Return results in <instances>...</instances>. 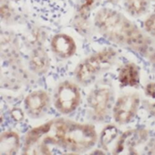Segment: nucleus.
I'll return each instance as SVG.
<instances>
[{"instance_id": "f257e3e1", "label": "nucleus", "mask_w": 155, "mask_h": 155, "mask_svg": "<svg viewBox=\"0 0 155 155\" xmlns=\"http://www.w3.org/2000/svg\"><path fill=\"white\" fill-rule=\"evenodd\" d=\"M97 141L93 125L65 119L51 120L26 134L24 154H51L50 145H57L73 152L84 153Z\"/></svg>"}, {"instance_id": "f03ea898", "label": "nucleus", "mask_w": 155, "mask_h": 155, "mask_svg": "<svg viewBox=\"0 0 155 155\" xmlns=\"http://www.w3.org/2000/svg\"><path fill=\"white\" fill-rule=\"evenodd\" d=\"M97 31L107 40L148 58L155 50L154 41L121 12L99 9L94 17Z\"/></svg>"}, {"instance_id": "7ed1b4c3", "label": "nucleus", "mask_w": 155, "mask_h": 155, "mask_svg": "<svg viewBox=\"0 0 155 155\" xmlns=\"http://www.w3.org/2000/svg\"><path fill=\"white\" fill-rule=\"evenodd\" d=\"M117 52L113 48H106L86 58L77 66L74 76L81 84H91L97 75L108 70L115 63Z\"/></svg>"}, {"instance_id": "20e7f679", "label": "nucleus", "mask_w": 155, "mask_h": 155, "mask_svg": "<svg viewBox=\"0 0 155 155\" xmlns=\"http://www.w3.org/2000/svg\"><path fill=\"white\" fill-rule=\"evenodd\" d=\"M87 102L92 117L97 121H103L107 118L113 108L114 91L108 86H97L90 92Z\"/></svg>"}, {"instance_id": "39448f33", "label": "nucleus", "mask_w": 155, "mask_h": 155, "mask_svg": "<svg viewBox=\"0 0 155 155\" xmlns=\"http://www.w3.org/2000/svg\"><path fill=\"white\" fill-rule=\"evenodd\" d=\"M81 103V93L77 85L65 81L57 87L54 95V107L62 114L74 112Z\"/></svg>"}, {"instance_id": "423d86ee", "label": "nucleus", "mask_w": 155, "mask_h": 155, "mask_svg": "<svg viewBox=\"0 0 155 155\" xmlns=\"http://www.w3.org/2000/svg\"><path fill=\"white\" fill-rule=\"evenodd\" d=\"M140 105L138 94L130 92L120 96L113 108V117L116 123L123 125L130 122L136 116Z\"/></svg>"}, {"instance_id": "0eeeda50", "label": "nucleus", "mask_w": 155, "mask_h": 155, "mask_svg": "<svg viewBox=\"0 0 155 155\" xmlns=\"http://www.w3.org/2000/svg\"><path fill=\"white\" fill-rule=\"evenodd\" d=\"M148 136L149 132L141 128L124 132L119 136L112 153L114 154H118L128 148V150H130V153H131V151H133L132 153H135L134 150H136L137 146L145 143L148 139Z\"/></svg>"}, {"instance_id": "6e6552de", "label": "nucleus", "mask_w": 155, "mask_h": 155, "mask_svg": "<svg viewBox=\"0 0 155 155\" xmlns=\"http://www.w3.org/2000/svg\"><path fill=\"white\" fill-rule=\"evenodd\" d=\"M51 98L46 91H35L26 97L24 100L25 109L28 114L32 118L43 116L50 107Z\"/></svg>"}, {"instance_id": "1a4fd4ad", "label": "nucleus", "mask_w": 155, "mask_h": 155, "mask_svg": "<svg viewBox=\"0 0 155 155\" xmlns=\"http://www.w3.org/2000/svg\"><path fill=\"white\" fill-rule=\"evenodd\" d=\"M52 52L60 59L67 60L71 58L76 51V44L71 36L67 34H57L51 42Z\"/></svg>"}, {"instance_id": "9d476101", "label": "nucleus", "mask_w": 155, "mask_h": 155, "mask_svg": "<svg viewBox=\"0 0 155 155\" xmlns=\"http://www.w3.org/2000/svg\"><path fill=\"white\" fill-rule=\"evenodd\" d=\"M118 79L121 87H138L140 84L139 68L133 62L125 63L120 68Z\"/></svg>"}, {"instance_id": "9b49d317", "label": "nucleus", "mask_w": 155, "mask_h": 155, "mask_svg": "<svg viewBox=\"0 0 155 155\" xmlns=\"http://www.w3.org/2000/svg\"><path fill=\"white\" fill-rule=\"evenodd\" d=\"M21 146L20 136L14 131L3 132L0 137L1 155H12L18 153Z\"/></svg>"}, {"instance_id": "f8f14e48", "label": "nucleus", "mask_w": 155, "mask_h": 155, "mask_svg": "<svg viewBox=\"0 0 155 155\" xmlns=\"http://www.w3.org/2000/svg\"><path fill=\"white\" fill-rule=\"evenodd\" d=\"M29 66L36 74H45L50 68V59L47 52L43 48H37L33 51L29 59Z\"/></svg>"}, {"instance_id": "ddd939ff", "label": "nucleus", "mask_w": 155, "mask_h": 155, "mask_svg": "<svg viewBox=\"0 0 155 155\" xmlns=\"http://www.w3.org/2000/svg\"><path fill=\"white\" fill-rule=\"evenodd\" d=\"M100 4V0H78L74 20L90 22L91 12Z\"/></svg>"}, {"instance_id": "4468645a", "label": "nucleus", "mask_w": 155, "mask_h": 155, "mask_svg": "<svg viewBox=\"0 0 155 155\" xmlns=\"http://www.w3.org/2000/svg\"><path fill=\"white\" fill-rule=\"evenodd\" d=\"M149 6V0H124L125 10L132 17H140L145 14Z\"/></svg>"}, {"instance_id": "2eb2a0df", "label": "nucleus", "mask_w": 155, "mask_h": 155, "mask_svg": "<svg viewBox=\"0 0 155 155\" xmlns=\"http://www.w3.org/2000/svg\"><path fill=\"white\" fill-rule=\"evenodd\" d=\"M119 130L114 125H108L103 129L99 136V142L102 148L106 151H108L113 142L116 141L119 137ZM117 142V141H116Z\"/></svg>"}, {"instance_id": "dca6fc26", "label": "nucleus", "mask_w": 155, "mask_h": 155, "mask_svg": "<svg viewBox=\"0 0 155 155\" xmlns=\"http://www.w3.org/2000/svg\"><path fill=\"white\" fill-rule=\"evenodd\" d=\"M143 28L147 34L155 37V8L153 13L150 14V16H148L144 21Z\"/></svg>"}, {"instance_id": "f3484780", "label": "nucleus", "mask_w": 155, "mask_h": 155, "mask_svg": "<svg viewBox=\"0 0 155 155\" xmlns=\"http://www.w3.org/2000/svg\"><path fill=\"white\" fill-rule=\"evenodd\" d=\"M12 16V9L10 5H8L6 3L4 4L3 1H1V17L2 19L8 20Z\"/></svg>"}, {"instance_id": "a211bd4d", "label": "nucleus", "mask_w": 155, "mask_h": 155, "mask_svg": "<svg viewBox=\"0 0 155 155\" xmlns=\"http://www.w3.org/2000/svg\"><path fill=\"white\" fill-rule=\"evenodd\" d=\"M144 93L147 97L151 99H155V82H151L145 85Z\"/></svg>"}, {"instance_id": "6ab92c4d", "label": "nucleus", "mask_w": 155, "mask_h": 155, "mask_svg": "<svg viewBox=\"0 0 155 155\" xmlns=\"http://www.w3.org/2000/svg\"><path fill=\"white\" fill-rule=\"evenodd\" d=\"M11 116L15 121H21L24 119V114L20 108H13L11 111Z\"/></svg>"}, {"instance_id": "aec40b11", "label": "nucleus", "mask_w": 155, "mask_h": 155, "mask_svg": "<svg viewBox=\"0 0 155 155\" xmlns=\"http://www.w3.org/2000/svg\"><path fill=\"white\" fill-rule=\"evenodd\" d=\"M146 107H147V110L150 112V114L155 116V99L153 102H148L146 105Z\"/></svg>"}, {"instance_id": "412c9836", "label": "nucleus", "mask_w": 155, "mask_h": 155, "mask_svg": "<svg viewBox=\"0 0 155 155\" xmlns=\"http://www.w3.org/2000/svg\"><path fill=\"white\" fill-rule=\"evenodd\" d=\"M147 150H148V153L155 154V138H153L151 141V143L147 145Z\"/></svg>"}, {"instance_id": "4be33fe9", "label": "nucleus", "mask_w": 155, "mask_h": 155, "mask_svg": "<svg viewBox=\"0 0 155 155\" xmlns=\"http://www.w3.org/2000/svg\"><path fill=\"white\" fill-rule=\"evenodd\" d=\"M147 60H149V62L152 64V66L153 67V68H154L155 70V50L150 54V56L148 57V59Z\"/></svg>"}, {"instance_id": "5701e85b", "label": "nucleus", "mask_w": 155, "mask_h": 155, "mask_svg": "<svg viewBox=\"0 0 155 155\" xmlns=\"http://www.w3.org/2000/svg\"><path fill=\"white\" fill-rule=\"evenodd\" d=\"M120 0H107V2L109 3H111V4H113V5H116V4H118Z\"/></svg>"}]
</instances>
